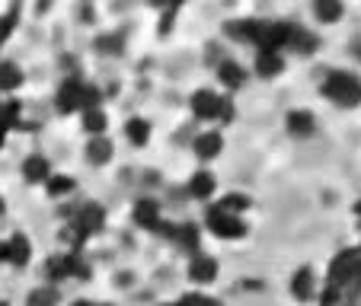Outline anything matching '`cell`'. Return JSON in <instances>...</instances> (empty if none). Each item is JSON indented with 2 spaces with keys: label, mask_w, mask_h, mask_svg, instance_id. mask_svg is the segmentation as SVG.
Listing matches in <instances>:
<instances>
[{
  "label": "cell",
  "mask_w": 361,
  "mask_h": 306,
  "mask_svg": "<svg viewBox=\"0 0 361 306\" xmlns=\"http://www.w3.org/2000/svg\"><path fill=\"white\" fill-rule=\"evenodd\" d=\"M323 96L342 109H355L361 102V77L352 70H329L323 80Z\"/></svg>",
  "instance_id": "6da1fadb"
},
{
  "label": "cell",
  "mask_w": 361,
  "mask_h": 306,
  "mask_svg": "<svg viewBox=\"0 0 361 306\" xmlns=\"http://www.w3.org/2000/svg\"><path fill=\"white\" fill-rule=\"evenodd\" d=\"M361 268V249H345L339 252L333 259V265H329V274H326V284L336 287V291H345V287H352L355 274H358Z\"/></svg>",
  "instance_id": "7a4b0ae2"
},
{
  "label": "cell",
  "mask_w": 361,
  "mask_h": 306,
  "mask_svg": "<svg viewBox=\"0 0 361 306\" xmlns=\"http://www.w3.org/2000/svg\"><path fill=\"white\" fill-rule=\"evenodd\" d=\"M208 230L214 233V236H221V239H240V236H246V224L237 217V214H227V211H221L218 204H212L208 208Z\"/></svg>",
  "instance_id": "3957f363"
},
{
  "label": "cell",
  "mask_w": 361,
  "mask_h": 306,
  "mask_svg": "<svg viewBox=\"0 0 361 306\" xmlns=\"http://www.w3.org/2000/svg\"><path fill=\"white\" fill-rule=\"evenodd\" d=\"M45 274H48V281L90 278V268H87V262H83L77 252H71V255H51L48 265H45Z\"/></svg>",
  "instance_id": "277c9868"
},
{
  "label": "cell",
  "mask_w": 361,
  "mask_h": 306,
  "mask_svg": "<svg viewBox=\"0 0 361 306\" xmlns=\"http://www.w3.org/2000/svg\"><path fill=\"white\" fill-rule=\"evenodd\" d=\"M102 208L99 204H83L80 211H77V217H74V224L68 227V230H74L71 236L77 239V243H83L87 236H93V233H99L102 230Z\"/></svg>",
  "instance_id": "5b68a950"
},
{
  "label": "cell",
  "mask_w": 361,
  "mask_h": 306,
  "mask_svg": "<svg viewBox=\"0 0 361 306\" xmlns=\"http://www.w3.org/2000/svg\"><path fill=\"white\" fill-rule=\"evenodd\" d=\"M224 99L227 96H218L214 89H195V93H192V112H195V118H202V122H214V118H221Z\"/></svg>",
  "instance_id": "8992f818"
},
{
  "label": "cell",
  "mask_w": 361,
  "mask_h": 306,
  "mask_svg": "<svg viewBox=\"0 0 361 306\" xmlns=\"http://www.w3.org/2000/svg\"><path fill=\"white\" fill-rule=\"evenodd\" d=\"M218 278V262L212 259V255H192L189 262V281L192 284H212V281Z\"/></svg>",
  "instance_id": "52a82bcc"
},
{
  "label": "cell",
  "mask_w": 361,
  "mask_h": 306,
  "mask_svg": "<svg viewBox=\"0 0 361 306\" xmlns=\"http://www.w3.org/2000/svg\"><path fill=\"white\" fill-rule=\"evenodd\" d=\"M291 293L300 300V303H307L310 297H317V278H314V268H298L291 278Z\"/></svg>",
  "instance_id": "ba28073f"
},
{
  "label": "cell",
  "mask_w": 361,
  "mask_h": 306,
  "mask_svg": "<svg viewBox=\"0 0 361 306\" xmlns=\"http://www.w3.org/2000/svg\"><path fill=\"white\" fill-rule=\"evenodd\" d=\"M192 147H195V153L202 160H214L221 150H224V137H221L218 131H202V134L195 137V144H192Z\"/></svg>",
  "instance_id": "9c48e42d"
},
{
  "label": "cell",
  "mask_w": 361,
  "mask_h": 306,
  "mask_svg": "<svg viewBox=\"0 0 361 306\" xmlns=\"http://www.w3.org/2000/svg\"><path fill=\"white\" fill-rule=\"evenodd\" d=\"M135 224L154 230V227L160 224V204L150 201V198H141V201L135 204Z\"/></svg>",
  "instance_id": "30bf717a"
},
{
  "label": "cell",
  "mask_w": 361,
  "mask_h": 306,
  "mask_svg": "<svg viewBox=\"0 0 361 306\" xmlns=\"http://www.w3.org/2000/svg\"><path fill=\"white\" fill-rule=\"evenodd\" d=\"M314 128H317L314 112L298 109V112H291V115H288V131H291L294 137H310V134H314Z\"/></svg>",
  "instance_id": "8fae6325"
},
{
  "label": "cell",
  "mask_w": 361,
  "mask_h": 306,
  "mask_svg": "<svg viewBox=\"0 0 361 306\" xmlns=\"http://www.w3.org/2000/svg\"><path fill=\"white\" fill-rule=\"evenodd\" d=\"M259 29H262V20L227 23V35H233V39H240V42H252V45H256V39H259Z\"/></svg>",
  "instance_id": "7c38bea8"
},
{
  "label": "cell",
  "mask_w": 361,
  "mask_h": 306,
  "mask_svg": "<svg viewBox=\"0 0 361 306\" xmlns=\"http://www.w3.org/2000/svg\"><path fill=\"white\" fill-rule=\"evenodd\" d=\"M23 176H26V182H48V179H51V166H48L45 157L32 153V157L23 163Z\"/></svg>",
  "instance_id": "4fadbf2b"
},
{
  "label": "cell",
  "mask_w": 361,
  "mask_h": 306,
  "mask_svg": "<svg viewBox=\"0 0 361 306\" xmlns=\"http://www.w3.org/2000/svg\"><path fill=\"white\" fill-rule=\"evenodd\" d=\"M7 246H10V265H16V268L29 265V259H32V243H29L23 233H16Z\"/></svg>",
  "instance_id": "5bb4252c"
},
{
  "label": "cell",
  "mask_w": 361,
  "mask_h": 306,
  "mask_svg": "<svg viewBox=\"0 0 361 306\" xmlns=\"http://www.w3.org/2000/svg\"><path fill=\"white\" fill-rule=\"evenodd\" d=\"M256 70H259V77H275L285 70V58H281V51H259L256 55Z\"/></svg>",
  "instance_id": "9a60e30c"
},
{
  "label": "cell",
  "mask_w": 361,
  "mask_h": 306,
  "mask_svg": "<svg viewBox=\"0 0 361 306\" xmlns=\"http://www.w3.org/2000/svg\"><path fill=\"white\" fill-rule=\"evenodd\" d=\"M87 160L93 166H102L112 160V141L109 137H93V141L87 144Z\"/></svg>",
  "instance_id": "2e32d148"
},
{
  "label": "cell",
  "mask_w": 361,
  "mask_h": 306,
  "mask_svg": "<svg viewBox=\"0 0 361 306\" xmlns=\"http://www.w3.org/2000/svg\"><path fill=\"white\" fill-rule=\"evenodd\" d=\"M198 236H202V233H198L195 224H183L173 230V243H179L185 252H192V255L198 252Z\"/></svg>",
  "instance_id": "e0dca14e"
},
{
  "label": "cell",
  "mask_w": 361,
  "mask_h": 306,
  "mask_svg": "<svg viewBox=\"0 0 361 306\" xmlns=\"http://www.w3.org/2000/svg\"><path fill=\"white\" fill-rule=\"evenodd\" d=\"M106 128H109V115L102 109L83 112V131H90L93 137H106Z\"/></svg>",
  "instance_id": "ac0fdd59"
},
{
  "label": "cell",
  "mask_w": 361,
  "mask_h": 306,
  "mask_svg": "<svg viewBox=\"0 0 361 306\" xmlns=\"http://www.w3.org/2000/svg\"><path fill=\"white\" fill-rule=\"evenodd\" d=\"M218 77H221V83L224 87H231V89H237V87H243V80H246V70L240 68L237 61H224L218 68Z\"/></svg>",
  "instance_id": "d6986e66"
},
{
  "label": "cell",
  "mask_w": 361,
  "mask_h": 306,
  "mask_svg": "<svg viewBox=\"0 0 361 306\" xmlns=\"http://www.w3.org/2000/svg\"><path fill=\"white\" fill-rule=\"evenodd\" d=\"M125 134H128V141L135 144V147H144V144L150 141V122L147 118H131V122L125 125Z\"/></svg>",
  "instance_id": "ffe728a7"
},
{
  "label": "cell",
  "mask_w": 361,
  "mask_h": 306,
  "mask_svg": "<svg viewBox=\"0 0 361 306\" xmlns=\"http://www.w3.org/2000/svg\"><path fill=\"white\" fill-rule=\"evenodd\" d=\"M189 195L195 198H212L214 195V176L212 172H195V176L189 179Z\"/></svg>",
  "instance_id": "44dd1931"
},
{
  "label": "cell",
  "mask_w": 361,
  "mask_h": 306,
  "mask_svg": "<svg viewBox=\"0 0 361 306\" xmlns=\"http://www.w3.org/2000/svg\"><path fill=\"white\" fill-rule=\"evenodd\" d=\"M291 51H300V55H307V51H314L317 48V35L310 32V29L304 26H294V35H291Z\"/></svg>",
  "instance_id": "7402d4cb"
},
{
  "label": "cell",
  "mask_w": 361,
  "mask_h": 306,
  "mask_svg": "<svg viewBox=\"0 0 361 306\" xmlns=\"http://www.w3.org/2000/svg\"><path fill=\"white\" fill-rule=\"evenodd\" d=\"M314 13H317V20H320V23H336L342 13H345V10H342L339 0H317Z\"/></svg>",
  "instance_id": "603a6c76"
},
{
  "label": "cell",
  "mask_w": 361,
  "mask_h": 306,
  "mask_svg": "<svg viewBox=\"0 0 361 306\" xmlns=\"http://www.w3.org/2000/svg\"><path fill=\"white\" fill-rule=\"evenodd\" d=\"M218 208H221V211H227V214H237V217H240V214H243L246 208H250V198H246V195H240V191H231V195H224V198H221V201H218Z\"/></svg>",
  "instance_id": "cb8c5ba5"
},
{
  "label": "cell",
  "mask_w": 361,
  "mask_h": 306,
  "mask_svg": "<svg viewBox=\"0 0 361 306\" xmlns=\"http://www.w3.org/2000/svg\"><path fill=\"white\" fill-rule=\"evenodd\" d=\"M20 83H23V70L16 64H10V61L0 64V89H16Z\"/></svg>",
  "instance_id": "d4e9b609"
},
{
  "label": "cell",
  "mask_w": 361,
  "mask_h": 306,
  "mask_svg": "<svg viewBox=\"0 0 361 306\" xmlns=\"http://www.w3.org/2000/svg\"><path fill=\"white\" fill-rule=\"evenodd\" d=\"M58 303V291L55 287H39L26 297V306H55Z\"/></svg>",
  "instance_id": "484cf974"
},
{
  "label": "cell",
  "mask_w": 361,
  "mask_h": 306,
  "mask_svg": "<svg viewBox=\"0 0 361 306\" xmlns=\"http://www.w3.org/2000/svg\"><path fill=\"white\" fill-rule=\"evenodd\" d=\"M45 185H48V195H68V191L74 189V179L71 176H51Z\"/></svg>",
  "instance_id": "4316f807"
},
{
  "label": "cell",
  "mask_w": 361,
  "mask_h": 306,
  "mask_svg": "<svg viewBox=\"0 0 361 306\" xmlns=\"http://www.w3.org/2000/svg\"><path fill=\"white\" fill-rule=\"evenodd\" d=\"M176 306H221V300L208 297V293H185Z\"/></svg>",
  "instance_id": "83f0119b"
},
{
  "label": "cell",
  "mask_w": 361,
  "mask_h": 306,
  "mask_svg": "<svg viewBox=\"0 0 361 306\" xmlns=\"http://www.w3.org/2000/svg\"><path fill=\"white\" fill-rule=\"evenodd\" d=\"M339 297H342V291H336V287H323V293H320V303L323 306H336V303H339Z\"/></svg>",
  "instance_id": "f1b7e54d"
},
{
  "label": "cell",
  "mask_w": 361,
  "mask_h": 306,
  "mask_svg": "<svg viewBox=\"0 0 361 306\" xmlns=\"http://www.w3.org/2000/svg\"><path fill=\"white\" fill-rule=\"evenodd\" d=\"M96 45H99V48H116V51H118V39H116V35H102Z\"/></svg>",
  "instance_id": "f546056e"
},
{
  "label": "cell",
  "mask_w": 361,
  "mask_h": 306,
  "mask_svg": "<svg viewBox=\"0 0 361 306\" xmlns=\"http://www.w3.org/2000/svg\"><path fill=\"white\" fill-rule=\"evenodd\" d=\"M0 262H10V246L0 243Z\"/></svg>",
  "instance_id": "4dcf8cb0"
},
{
  "label": "cell",
  "mask_w": 361,
  "mask_h": 306,
  "mask_svg": "<svg viewBox=\"0 0 361 306\" xmlns=\"http://www.w3.org/2000/svg\"><path fill=\"white\" fill-rule=\"evenodd\" d=\"M74 306H96V303H93V300H77Z\"/></svg>",
  "instance_id": "1f68e13d"
},
{
  "label": "cell",
  "mask_w": 361,
  "mask_h": 306,
  "mask_svg": "<svg viewBox=\"0 0 361 306\" xmlns=\"http://www.w3.org/2000/svg\"><path fill=\"white\" fill-rule=\"evenodd\" d=\"M4 137H7V128H4V125H0V147H4Z\"/></svg>",
  "instance_id": "d6a6232c"
},
{
  "label": "cell",
  "mask_w": 361,
  "mask_h": 306,
  "mask_svg": "<svg viewBox=\"0 0 361 306\" xmlns=\"http://www.w3.org/2000/svg\"><path fill=\"white\" fill-rule=\"evenodd\" d=\"M355 211H358V217H361V201H358V208H355Z\"/></svg>",
  "instance_id": "836d02e7"
},
{
  "label": "cell",
  "mask_w": 361,
  "mask_h": 306,
  "mask_svg": "<svg viewBox=\"0 0 361 306\" xmlns=\"http://www.w3.org/2000/svg\"><path fill=\"white\" fill-rule=\"evenodd\" d=\"M0 306H10V303H7V300H0Z\"/></svg>",
  "instance_id": "e575fe53"
},
{
  "label": "cell",
  "mask_w": 361,
  "mask_h": 306,
  "mask_svg": "<svg viewBox=\"0 0 361 306\" xmlns=\"http://www.w3.org/2000/svg\"><path fill=\"white\" fill-rule=\"evenodd\" d=\"M358 58H361V45H358Z\"/></svg>",
  "instance_id": "d590c367"
},
{
  "label": "cell",
  "mask_w": 361,
  "mask_h": 306,
  "mask_svg": "<svg viewBox=\"0 0 361 306\" xmlns=\"http://www.w3.org/2000/svg\"><path fill=\"white\" fill-rule=\"evenodd\" d=\"M0 211H4V201H0Z\"/></svg>",
  "instance_id": "8d00e7d4"
}]
</instances>
